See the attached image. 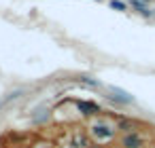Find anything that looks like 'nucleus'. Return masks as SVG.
<instances>
[{
  "label": "nucleus",
  "instance_id": "obj_1",
  "mask_svg": "<svg viewBox=\"0 0 155 148\" xmlns=\"http://www.w3.org/2000/svg\"><path fill=\"white\" fill-rule=\"evenodd\" d=\"M91 135L98 137V140H110L115 135V127H110L104 121H98L96 125H91Z\"/></svg>",
  "mask_w": 155,
  "mask_h": 148
},
{
  "label": "nucleus",
  "instance_id": "obj_2",
  "mask_svg": "<svg viewBox=\"0 0 155 148\" xmlns=\"http://www.w3.org/2000/svg\"><path fill=\"white\" fill-rule=\"evenodd\" d=\"M142 137L136 133V131H130V133H125L123 137H121V146L123 148H142Z\"/></svg>",
  "mask_w": 155,
  "mask_h": 148
},
{
  "label": "nucleus",
  "instance_id": "obj_3",
  "mask_svg": "<svg viewBox=\"0 0 155 148\" xmlns=\"http://www.w3.org/2000/svg\"><path fill=\"white\" fill-rule=\"evenodd\" d=\"M77 108H79V112H83L85 116H94V114H100V112H102L98 104L87 102V99H79V102H77Z\"/></svg>",
  "mask_w": 155,
  "mask_h": 148
},
{
  "label": "nucleus",
  "instance_id": "obj_4",
  "mask_svg": "<svg viewBox=\"0 0 155 148\" xmlns=\"http://www.w3.org/2000/svg\"><path fill=\"white\" fill-rule=\"evenodd\" d=\"M132 7H134L138 13H142L144 17H151V15H153V11H151V9H147V7L142 5V0H132Z\"/></svg>",
  "mask_w": 155,
  "mask_h": 148
},
{
  "label": "nucleus",
  "instance_id": "obj_5",
  "mask_svg": "<svg viewBox=\"0 0 155 148\" xmlns=\"http://www.w3.org/2000/svg\"><path fill=\"white\" fill-rule=\"evenodd\" d=\"M72 146H74V148H85V146H87V137L81 135V133H74V137H72Z\"/></svg>",
  "mask_w": 155,
  "mask_h": 148
},
{
  "label": "nucleus",
  "instance_id": "obj_6",
  "mask_svg": "<svg viewBox=\"0 0 155 148\" xmlns=\"http://www.w3.org/2000/svg\"><path fill=\"white\" fill-rule=\"evenodd\" d=\"M117 129H121L123 133H130V131H134V123H132V121L121 118V121H119V125H117Z\"/></svg>",
  "mask_w": 155,
  "mask_h": 148
},
{
  "label": "nucleus",
  "instance_id": "obj_7",
  "mask_svg": "<svg viewBox=\"0 0 155 148\" xmlns=\"http://www.w3.org/2000/svg\"><path fill=\"white\" fill-rule=\"evenodd\" d=\"M110 7L113 9H117V11H125L127 7H125V2H119V0H110Z\"/></svg>",
  "mask_w": 155,
  "mask_h": 148
},
{
  "label": "nucleus",
  "instance_id": "obj_8",
  "mask_svg": "<svg viewBox=\"0 0 155 148\" xmlns=\"http://www.w3.org/2000/svg\"><path fill=\"white\" fill-rule=\"evenodd\" d=\"M142 2H151V0H142Z\"/></svg>",
  "mask_w": 155,
  "mask_h": 148
}]
</instances>
